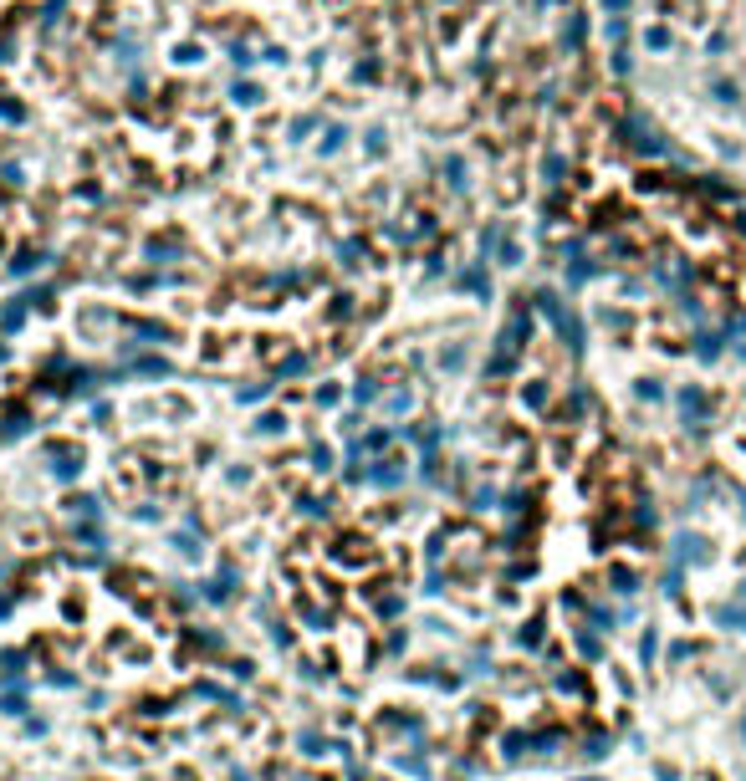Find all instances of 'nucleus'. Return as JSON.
Instances as JSON below:
<instances>
[{
    "mask_svg": "<svg viewBox=\"0 0 746 781\" xmlns=\"http://www.w3.org/2000/svg\"><path fill=\"white\" fill-rule=\"evenodd\" d=\"M231 61H235V67H251V61H256V57H251V46H240V41H231Z\"/></svg>",
    "mask_w": 746,
    "mask_h": 781,
    "instance_id": "8",
    "label": "nucleus"
},
{
    "mask_svg": "<svg viewBox=\"0 0 746 781\" xmlns=\"http://www.w3.org/2000/svg\"><path fill=\"white\" fill-rule=\"evenodd\" d=\"M231 97H235V103H240V107H256V103H261V97H266V92H261V87H256V82H235V87H231Z\"/></svg>",
    "mask_w": 746,
    "mask_h": 781,
    "instance_id": "1",
    "label": "nucleus"
},
{
    "mask_svg": "<svg viewBox=\"0 0 746 781\" xmlns=\"http://www.w3.org/2000/svg\"><path fill=\"white\" fill-rule=\"evenodd\" d=\"M26 306H31L26 297H15V302L6 306V312H0V327H6V332H10V327H21V317H26Z\"/></svg>",
    "mask_w": 746,
    "mask_h": 781,
    "instance_id": "2",
    "label": "nucleus"
},
{
    "mask_svg": "<svg viewBox=\"0 0 746 781\" xmlns=\"http://www.w3.org/2000/svg\"><path fill=\"white\" fill-rule=\"evenodd\" d=\"M343 138H348V133H343V128L332 123L328 133H322V154H337V149H343Z\"/></svg>",
    "mask_w": 746,
    "mask_h": 781,
    "instance_id": "4",
    "label": "nucleus"
},
{
    "mask_svg": "<svg viewBox=\"0 0 746 781\" xmlns=\"http://www.w3.org/2000/svg\"><path fill=\"white\" fill-rule=\"evenodd\" d=\"M0 118H6V123H26V107L10 103V97H0Z\"/></svg>",
    "mask_w": 746,
    "mask_h": 781,
    "instance_id": "5",
    "label": "nucleus"
},
{
    "mask_svg": "<svg viewBox=\"0 0 746 781\" xmlns=\"http://www.w3.org/2000/svg\"><path fill=\"white\" fill-rule=\"evenodd\" d=\"M312 128H317V112H302V118L291 123V138H307V133H312Z\"/></svg>",
    "mask_w": 746,
    "mask_h": 781,
    "instance_id": "6",
    "label": "nucleus"
},
{
    "mask_svg": "<svg viewBox=\"0 0 746 781\" xmlns=\"http://www.w3.org/2000/svg\"><path fill=\"white\" fill-rule=\"evenodd\" d=\"M445 174H450L455 189H465V164H460V158H445Z\"/></svg>",
    "mask_w": 746,
    "mask_h": 781,
    "instance_id": "7",
    "label": "nucleus"
},
{
    "mask_svg": "<svg viewBox=\"0 0 746 781\" xmlns=\"http://www.w3.org/2000/svg\"><path fill=\"white\" fill-rule=\"evenodd\" d=\"M460 286H470V291H485V297H491V281H485V271H460Z\"/></svg>",
    "mask_w": 746,
    "mask_h": 781,
    "instance_id": "3",
    "label": "nucleus"
},
{
    "mask_svg": "<svg viewBox=\"0 0 746 781\" xmlns=\"http://www.w3.org/2000/svg\"><path fill=\"white\" fill-rule=\"evenodd\" d=\"M61 6H67V0H46V10H41V21H46V26H57V15H61Z\"/></svg>",
    "mask_w": 746,
    "mask_h": 781,
    "instance_id": "10",
    "label": "nucleus"
},
{
    "mask_svg": "<svg viewBox=\"0 0 746 781\" xmlns=\"http://www.w3.org/2000/svg\"><path fill=\"white\" fill-rule=\"evenodd\" d=\"M358 255H363V246H358V240H348V246H343V260H348V266H358Z\"/></svg>",
    "mask_w": 746,
    "mask_h": 781,
    "instance_id": "11",
    "label": "nucleus"
},
{
    "mask_svg": "<svg viewBox=\"0 0 746 781\" xmlns=\"http://www.w3.org/2000/svg\"><path fill=\"white\" fill-rule=\"evenodd\" d=\"M36 266H41V255H21V260H10V271H15V276H26V271H36Z\"/></svg>",
    "mask_w": 746,
    "mask_h": 781,
    "instance_id": "9",
    "label": "nucleus"
}]
</instances>
